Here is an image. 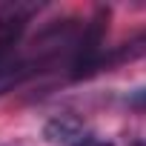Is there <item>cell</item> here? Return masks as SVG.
Returning a JSON list of instances; mask_svg holds the SVG:
<instances>
[{
    "label": "cell",
    "instance_id": "7a4b0ae2",
    "mask_svg": "<svg viewBox=\"0 0 146 146\" xmlns=\"http://www.w3.org/2000/svg\"><path fill=\"white\" fill-rule=\"evenodd\" d=\"M46 140L49 143H63V146H80L89 135L83 132V123L72 115H60V117H52L43 129Z\"/></svg>",
    "mask_w": 146,
    "mask_h": 146
},
{
    "label": "cell",
    "instance_id": "3957f363",
    "mask_svg": "<svg viewBox=\"0 0 146 146\" xmlns=\"http://www.w3.org/2000/svg\"><path fill=\"white\" fill-rule=\"evenodd\" d=\"M80 146H112V143H106V140H98V137H86Z\"/></svg>",
    "mask_w": 146,
    "mask_h": 146
},
{
    "label": "cell",
    "instance_id": "277c9868",
    "mask_svg": "<svg viewBox=\"0 0 146 146\" xmlns=\"http://www.w3.org/2000/svg\"><path fill=\"white\" fill-rule=\"evenodd\" d=\"M132 103H146V89H137L132 95Z\"/></svg>",
    "mask_w": 146,
    "mask_h": 146
},
{
    "label": "cell",
    "instance_id": "6da1fadb",
    "mask_svg": "<svg viewBox=\"0 0 146 146\" xmlns=\"http://www.w3.org/2000/svg\"><path fill=\"white\" fill-rule=\"evenodd\" d=\"M106 20H109V9H98L92 15V20L83 29V37L75 43V60H72V78H83L89 72L98 69L100 63V43H103V32H106Z\"/></svg>",
    "mask_w": 146,
    "mask_h": 146
},
{
    "label": "cell",
    "instance_id": "5b68a950",
    "mask_svg": "<svg viewBox=\"0 0 146 146\" xmlns=\"http://www.w3.org/2000/svg\"><path fill=\"white\" fill-rule=\"evenodd\" d=\"M132 146H146V140H140V143H132Z\"/></svg>",
    "mask_w": 146,
    "mask_h": 146
}]
</instances>
